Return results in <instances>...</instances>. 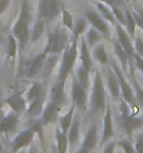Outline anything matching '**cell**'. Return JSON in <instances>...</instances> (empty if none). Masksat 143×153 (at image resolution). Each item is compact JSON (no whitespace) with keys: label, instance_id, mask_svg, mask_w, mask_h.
I'll list each match as a JSON object with an SVG mask.
<instances>
[{"label":"cell","instance_id":"obj_1","mask_svg":"<svg viewBox=\"0 0 143 153\" xmlns=\"http://www.w3.org/2000/svg\"><path fill=\"white\" fill-rule=\"evenodd\" d=\"M29 3L28 0H22L20 8V14L17 18L16 24L11 29V35L18 42V53L20 56L24 54V49L31 38V29H29Z\"/></svg>","mask_w":143,"mask_h":153},{"label":"cell","instance_id":"obj_2","mask_svg":"<svg viewBox=\"0 0 143 153\" xmlns=\"http://www.w3.org/2000/svg\"><path fill=\"white\" fill-rule=\"evenodd\" d=\"M89 109L93 114L103 113L107 109V99H106V85L103 82L102 74L99 70H93V85H92Z\"/></svg>","mask_w":143,"mask_h":153},{"label":"cell","instance_id":"obj_3","mask_svg":"<svg viewBox=\"0 0 143 153\" xmlns=\"http://www.w3.org/2000/svg\"><path fill=\"white\" fill-rule=\"evenodd\" d=\"M76 57H78V39L72 38V40L70 42V45L65 48V50L63 53L57 79L63 81V82L67 81V78L72 74V70L75 67Z\"/></svg>","mask_w":143,"mask_h":153},{"label":"cell","instance_id":"obj_4","mask_svg":"<svg viewBox=\"0 0 143 153\" xmlns=\"http://www.w3.org/2000/svg\"><path fill=\"white\" fill-rule=\"evenodd\" d=\"M68 29L67 28H59L53 29L49 33L47 39V46H46V53L49 56H57V54H63L65 48L70 45V39H68Z\"/></svg>","mask_w":143,"mask_h":153},{"label":"cell","instance_id":"obj_5","mask_svg":"<svg viewBox=\"0 0 143 153\" xmlns=\"http://www.w3.org/2000/svg\"><path fill=\"white\" fill-rule=\"evenodd\" d=\"M119 116H121V124H122L124 131L127 132L128 139L132 141L133 132L143 127V117H136L135 113H131L129 105L124 99L119 103Z\"/></svg>","mask_w":143,"mask_h":153},{"label":"cell","instance_id":"obj_6","mask_svg":"<svg viewBox=\"0 0 143 153\" xmlns=\"http://www.w3.org/2000/svg\"><path fill=\"white\" fill-rule=\"evenodd\" d=\"M63 1L61 0H40L38 6V17L43 18L44 22L49 24L61 14Z\"/></svg>","mask_w":143,"mask_h":153},{"label":"cell","instance_id":"obj_7","mask_svg":"<svg viewBox=\"0 0 143 153\" xmlns=\"http://www.w3.org/2000/svg\"><path fill=\"white\" fill-rule=\"evenodd\" d=\"M111 68L114 70V73L117 74V78H118V82H119V88H121V99L127 102L129 106H135L136 103V97H135V92H133V88H132V85L128 82L127 76H125V73L122 71L121 67H118L117 63L111 61Z\"/></svg>","mask_w":143,"mask_h":153},{"label":"cell","instance_id":"obj_8","mask_svg":"<svg viewBox=\"0 0 143 153\" xmlns=\"http://www.w3.org/2000/svg\"><path fill=\"white\" fill-rule=\"evenodd\" d=\"M85 18H86L87 22L90 24V27H95V28L103 35V38H106L107 40L111 39V36H110L111 32H110L108 22L104 20L97 11H95L93 8H86V10H85Z\"/></svg>","mask_w":143,"mask_h":153},{"label":"cell","instance_id":"obj_9","mask_svg":"<svg viewBox=\"0 0 143 153\" xmlns=\"http://www.w3.org/2000/svg\"><path fill=\"white\" fill-rule=\"evenodd\" d=\"M72 75V74H71ZM71 100L72 105L75 106L76 109L85 110L87 106V92L86 89L81 85L75 75H72V86H71Z\"/></svg>","mask_w":143,"mask_h":153},{"label":"cell","instance_id":"obj_10","mask_svg":"<svg viewBox=\"0 0 143 153\" xmlns=\"http://www.w3.org/2000/svg\"><path fill=\"white\" fill-rule=\"evenodd\" d=\"M114 27H115V32H117V40H118L119 45L124 48V50L127 52L128 56H129V61H133L135 49H133V43H132L131 35L128 33V31L119 24L118 21L114 24Z\"/></svg>","mask_w":143,"mask_h":153},{"label":"cell","instance_id":"obj_11","mask_svg":"<svg viewBox=\"0 0 143 153\" xmlns=\"http://www.w3.org/2000/svg\"><path fill=\"white\" fill-rule=\"evenodd\" d=\"M33 137H35V131L31 127L18 132L11 142V153H18L20 150L28 148L33 141Z\"/></svg>","mask_w":143,"mask_h":153},{"label":"cell","instance_id":"obj_12","mask_svg":"<svg viewBox=\"0 0 143 153\" xmlns=\"http://www.w3.org/2000/svg\"><path fill=\"white\" fill-rule=\"evenodd\" d=\"M20 124L18 113L11 111L6 116H0V135H13L17 132Z\"/></svg>","mask_w":143,"mask_h":153},{"label":"cell","instance_id":"obj_13","mask_svg":"<svg viewBox=\"0 0 143 153\" xmlns=\"http://www.w3.org/2000/svg\"><path fill=\"white\" fill-rule=\"evenodd\" d=\"M60 107L61 106L56 105V103H52V102L46 103L43 107V111H42V116H40L42 124L50 125L53 123H56L57 118H60Z\"/></svg>","mask_w":143,"mask_h":153},{"label":"cell","instance_id":"obj_14","mask_svg":"<svg viewBox=\"0 0 143 153\" xmlns=\"http://www.w3.org/2000/svg\"><path fill=\"white\" fill-rule=\"evenodd\" d=\"M103 135H102V145H106L110 139H113L114 137V123H113V114H111V109L107 105V109L104 111V120H103Z\"/></svg>","mask_w":143,"mask_h":153},{"label":"cell","instance_id":"obj_15","mask_svg":"<svg viewBox=\"0 0 143 153\" xmlns=\"http://www.w3.org/2000/svg\"><path fill=\"white\" fill-rule=\"evenodd\" d=\"M6 105L10 106V109L13 110V111H16V113H24L25 110H27V99L24 97V95H21L20 92H16L13 93L11 96H8L7 99H6Z\"/></svg>","mask_w":143,"mask_h":153},{"label":"cell","instance_id":"obj_16","mask_svg":"<svg viewBox=\"0 0 143 153\" xmlns=\"http://www.w3.org/2000/svg\"><path fill=\"white\" fill-rule=\"evenodd\" d=\"M64 85H65V82L59 79H56V82L52 85V88H50V102L52 103L61 106L67 102V96L64 92Z\"/></svg>","mask_w":143,"mask_h":153},{"label":"cell","instance_id":"obj_17","mask_svg":"<svg viewBox=\"0 0 143 153\" xmlns=\"http://www.w3.org/2000/svg\"><path fill=\"white\" fill-rule=\"evenodd\" d=\"M107 89H108L110 96L114 100H118L119 97H121V88H119L118 78H117V74L114 73V70L111 67L107 70Z\"/></svg>","mask_w":143,"mask_h":153},{"label":"cell","instance_id":"obj_18","mask_svg":"<svg viewBox=\"0 0 143 153\" xmlns=\"http://www.w3.org/2000/svg\"><path fill=\"white\" fill-rule=\"evenodd\" d=\"M97 143H99V132H97V125L92 124L90 127H89V129L86 131V134H85V138H84V141H82V145H81V146H82V148H85V149H87L89 152H92V150L97 146Z\"/></svg>","mask_w":143,"mask_h":153},{"label":"cell","instance_id":"obj_19","mask_svg":"<svg viewBox=\"0 0 143 153\" xmlns=\"http://www.w3.org/2000/svg\"><path fill=\"white\" fill-rule=\"evenodd\" d=\"M79 134H81V120L79 117L75 116L74 117V121H72L71 127H70V129H68V146H70V149H71V152L74 149H75L76 143H78V141H79Z\"/></svg>","mask_w":143,"mask_h":153},{"label":"cell","instance_id":"obj_20","mask_svg":"<svg viewBox=\"0 0 143 153\" xmlns=\"http://www.w3.org/2000/svg\"><path fill=\"white\" fill-rule=\"evenodd\" d=\"M79 60L81 64L84 65L87 71H93L95 70V65H93V60H92L90 56V50H89V46H87L85 36L81 38V50H79Z\"/></svg>","mask_w":143,"mask_h":153},{"label":"cell","instance_id":"obj_21","mask_svg":"<svg viewBox=\"0 0 143 153\" xmlns=\"http://www.w3.org/2000/svg\"><path fill=\"white\" fill-rule=\"evenodd\" d=\"M47 56H49V54L46 53V50H43L40 54H38V56H35L33 59H32L31 63H29V65H28V68H27V70H28V71H27L28 76H35L36 74L40 71V70L43 68L44 61H46Z\"/></svg>","mask_w":143,"mask_h":153},{"label":"cell","instance_id":"obj_22","mask_svg":"<svg viewBox=\"0 0 143 153\" xmlns=\"http://www.w3.org/2000/svg\"><path fill=\"white\" fill-rule=\"evenodd\" d=\"M129 78H131L132 82V88H133V92H135V97H136V103L143 107V88L139 85L138 79L135 76V63L133 61H129Z\"/></svg>","mask_w":143,"mask_h":153},{"label":"cell","instance_id":"obj_23","mask_svg":"<svg viewBox=\"0 0 143 153\" xmlns=\"http://www.w3.org/2000/svg\"><path fill=\"white\" fill-rule=\"evenodd\" d=\"M113 46H114V53H115V56H117V59H118L122 71L124 73H128V70H129V56L124 50L122 46L119 45L118 40H113Z\"/></svg>","mask_w":143,"mask_h":153},{"label":"cell","instance_id":"obj_24","mask_svg":"<svg viewBox=\"0 0 143 153\" xmlns=\"http://www.w3.org/2000/svg\"><path fill=\"white\" fill-rule=\"evenodd\" d=\"M75 110H76V107L72 105L67 113L64 114L63 117H60V129L64 134H68V129H70L72 121H74V117H75Z\"/></svg>","mask_w":143,"mask_h":153},{"label":"cell","instance_id":"obj_25","mask_svg":"<svg viewBox=\"0 0 143 153\" xmlns=\"http://www.w3.org/2000/svg\"><path fill=\"white\" fill-rule=\"evenodd\" d=\"M92 57L99 64L106 65L108 63V54H107V50H106V46L103 43L96 45L95 48H93V52H92Z\"/></svg>","mask_w":143,"mask_h":153},{"label":"cell","instance_id":"obj_26","mask_svg":"<svg viewBox=\"0 0 143 153\" xmlns=\"http://www.w3.org/2000/svg\"><path fill=\"white\" fill-rule=\"evenodd\" d=\"M125 18H127V24H125V27H127V31L128 33L131 35V38H133L135 39L136 36V21H135V17H133V13H132V8L128 7V6H125Z\"/></svg>","mask_w":143,"mask_h":153},{"label":"cell","instance_id":"obj_27","mask_svg":"<svg viewBox=\"0 0 143 153\" xmlns=\"http://www.w3.org/2000/svg\"><path fill=\"white\" fill-rule=\"evenodd\" d=\"M43 107H44V103H43V96H42V97H39V99H36V100L29 103V106L27 107V113H28L29 117L36 118L38 116H42Z\"/></svg>","mask_w":143,"mask_h":153},{"label":"cell","instance_id":"obj_28","mask_svg":"<svg viewBox=\"0 0 143 153\" xmlns=\"http://www.w3.org/2000/svg\"><path fill=\"white\" fill-rule=\"evenodd\" d=\"M96 8L99 10L100 16L103 17L107 22H110V24H113V25L117 22V20H115V17H114V14H113V10L110 6L102 3V1H96Z\"/></svg>","mask_w":143,"mask_h":153},{"label":"cell","instance_id":"obj_29","mask_svg":"<svg viewBox=\"0 0 143 153\" xmlns=\"http://www.w3.org/2000/svg\"><path fill=\"white\" fill-rule=\"evenodd\" d=\"M56 149L57 153H67L68 150V137L60 129V127L56 129Z\"/></svg>","mask_w":143,"mask_h":153},{"label":"cell","instance_id":"obj_30","mask_svg":"<svg viewBox=\"0 0 143 153\" xmlns=\"http://www.w3.org/2000/svg\"><path fill=\"white\" fill-rule=\"evenodd\" d=\"M44 29H46V22H44L43 18L38 17V18H36V22L33 24V28H32V31H31V38H29V39H31L32 42H38V40L40 39V36L43 35Z\"/></svg>","mask_w":143,"mask_h":153},{"label":"cell","instance_id":"obj_31","mask_svg":"<svg viewBox=\"0 0 143 153\" xmlns=\"http://www.w3.org/2000/svg\"><path fill=\"white\" fill-rule=\"evenodd\" d=\"M102 33L95 28V27H89L86 29V33H85V40H86V43L89 48H95L96 45L99 43V40L102 39Z\"/></svg>","mask_w":143,"mask_h":153},{"label":"cell","instance_id":"obj_32","mask_svg":"<svg viewBox=\"0 0 143 153\" xmlns=\"http://www.w3.org/2000/svg\"><path fill=\"white\" fill-rule=\"evenodd\" d=\"M42 96H43V86H42V84H39V82H35V84H32L31 88L28 89L25 99H27L28 103H31V102L36 100V99H39V97H42Z\"/></svg>","mask_w":143,"mask_h":153},{"label":"cell","instance_id":"obj_33","mask_svg":"<svg viewBox=\"0 0 143 153\" xmlns=\"http://www.w3.org/2000/svg\"><path fill=\"white\" fill-rule=\"evenodd\" d=\"M75 76L78 78L81 85L87 91V89H89V85H90V82H89V79H90V71H87L84 65L81 64L79 67H76V70H75Z\"/></svg>","mask_w":143,"mask_h":153},{"label":"cell","instance_id":"obj_34","mask_svg":"<svg viewBox=\"0 0 143 153\" xmlns=\"http://www.w3.org/2000/svg\"><path fill=\"white\" fill-rule=\"evenodd\" d=\"M87 20L86 18H78V20L74 22V29H72V38L75 39H79V36L84 35V32H86L87 29Z\"/></svg>","mask_w":143,"mask_h":153},{"label":"cell","instance_id":"obj_35","mask_svg":"<svg viewBox=\"0 0 143 153\" xmlns=\"http://www.w3.org/2000/svg\"><path fill=\"white\" fill-rule=\"evenodd\" d=\"M61 21H63V25L64 28H67L68 31H71L74 29V17H72V14L70 11H68L67 8L63 6V10H61Z\"/></svg>","mask_w":143,"mask_h":153},{"label":"cell","instance_id":"obj_36","mask_svg":"<svg viewBox=\"0 0 143 153\" xmlns=\"http://www.w3.org/2000/svg\"><path fill=\"white\" fill-rule=\"evenodd\" d=\"M7 56L10 59H16V56L18 54V42L14 36H13L11 33L8 35L7 38Z\"/></svg>","mask_w":143,"mask_h":153},{"label":"cell","instance_id":"obj_37","mask_svg":"<svg viewBox=\"0 0 143 153\" xmlns=\"http://www.w3.org/2000/svg\"><path fill=\"white\" fill-rule=\"evenodd\" d=\"M117 145L124 150V153H136L135 145L132 143L131 139H124V141H119V142H117Z\"/></svg>","mask_w":143,"mask_h":153},{"label":"cell","instance_id":"obj_38","mask_svg":"<svg viewBox=\"0 0 143 153\" xmlns=\"http://www.w3.org/2000/svg\"><path fill=\"white\" fill-rule=\"evenodd\" d=\"M133 49H135V53L138 56L143 57V38L136 35L135 36V43H133Z\"/></svg>","mask_w":143,"mask_h":153},{"label":"cell","instance_id":"obj_39","mask_svg":"<svg viewBox=\"0 0 143 153\" xmlns=\"http://www.w3.org/2000/svg\"><path fill=\"white\" fill-rule=\"evenodd\" d=\"M135 150L136 153H143V132L138 134L135 138Z\"/></svg>","mask_w":143,"mask_h":153},{"label":"cell","instance_id":"obj_40","mask_svg":"<svg viewBox=\"0 0 143 153\" xmlns=\"http://www.w3.org/2000/svg\"><path fill=\"white\" fill-rule=\"evenodd\" d=\"M97 1H102V3L107 4V6H117V7H122L125 6V1L124 0H97Z\"/></svg>","mask_w":143,"mask_h":153},{"label":"cell","instance_id":"obj_41","mask_svg":"<svg viewBox=\"0 0 143 153\" xmlns=\"http://www.w3.org/2000/svg\"><path fill=\"white\" fill-rule=\"evenodd\" d=\"M117 142H107L106 143V146H104L103 149V153H115V149H117Z\"/></svg>","mask_w":143,"mask_h":153},{"label":"cell","instance_id":"obj_42","mask_svg":"<svg viewBox=\"0 0 143 153\" xmlns=\"http://www.w3.org/2000/svg\"><path fill=\"white\" fill-rule=\"evenodd\" d=\"M133 63H135V67H136V68H138L140 73L143 74V57L138 56V54L135 53V56H133Z\"/></svg>","mask_w":143,"mask_h":153},{"label":"cell","instance_id":"obj_43","mask_svg":"<svg viewBox=\"0 0 143 153\" xmlns=\"http://www.w3.org/2000/svg\"><path fill=\"white\" fill-rule=\"evenodd\" d=\"M10 1H11V0H0V16L6 11V8L8 7Z\"/></svg>","mask_w":143,"mask_h":153},{"label":"cell","instance_id":"obj_44","mask_svg":"<svg viewBox=\"0 0 143 153\" xmlns=\"http://www.w3.org/2000/svg\"><path fill=\"white\" fill-rule=\"evenodd\" d=\"M75 153H90V152H89L87 149H85V148H82V146H81V148H79L78 150H76Z\"/></svg>","mask_w":143,"mask_h":153},{"label":"cell","instance_id":"obj_45","mask_svg":"<svg viewBox=\"0 0 143 153\" xmlns=\"http://www.w3.org/2000/svg\"><path fill=\"white\" fill-rule=\"evenodd\" d=\"M136 11H138V14L140 16V18H142V21H143V8H135Z\"/></svg>","mask_w":143,"mask_h":153},{"label":"cell","instance_id":"obj_46","mask_svg":"<svg viewBox=\"0 0 143 153\" xmlns=\"http://www.w3.org/2000/svg\"><path fill=\"white\" fill-rule=\"evenodd\" d=\"M28 153H38V152H36V149L33 148V146H31V148H29V150H28Z\"/></svg>","mask_w":143,"mask_h":153},{"label":"cell","instance_id":"obj_47","mask_svg":"<svg viewBox=\"0 0 143 153\" xmlns=\"http://www.w3.org/2000/svg\"><path fill=\"white\" fill-rule=\"evenodd\" d=\"M4 152V148H3V145L0 143V153H3Z\"/></svg>","mask_w":143,"mask_h":153},{"label":"cell","instance_id":"obj_48","mask_svg":"<svg viewBox=\"0 0 143 153\" xmlns=\"http://www.w3.org/2000/svg\"><path fill=\"white\" fill-rule=\"evenodd\" d=\"M18 153H28V152H25V150L22 149V150H20V152H18Z\"/></svg>","mask_w":143,"mask_h":153},{"label":"cell","instance_id":"obj_49","mask_svg":"<svg viewBox=\"0 0 143 153\" xmlns=\"http://www.w3.org/2000/svg\"><path fill=\"white\" fill-rule=\"evenodd\" d=\"M0 60H1V52H0Z\"/></svg>","mask_w":143,"mask_h":153},{"label":"cell","instance_id":"obj_50","mask_svg":"<svg viewBox=\"0 0 143 153\" xmlns=\"http://www.w3.org/2000/svg\"><path fill=\"white\" fill-rule=\"evenodd\" d=\"M142 117H143V116H142Z\"/></svg>","mask_w":143,"mask_h":153}]
</instances>
